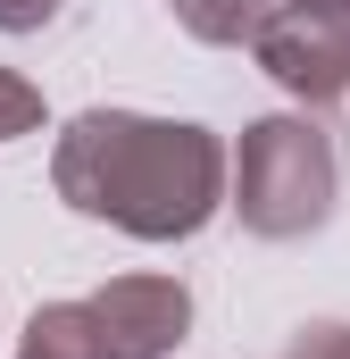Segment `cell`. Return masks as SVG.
Instances as JSON below:
<instances>
[{"instance_id":"1","label":"cell","mask_w":350,"mask_h":359,"mask_svg":"<svg viewBox=\"0 0 350 359\" xmlns=\"http://www.w3.org/2000/svg\"><path fill=\"white\" fill-rule=\"evenodd\" d=\"M225 176H234V159L209 126L134 117V109H84L50 151L59 201L117 234H142V243L200 234L225 201Z\"/></svg>"},{"instance_id":"2","label":"cell","mask_w":350,"mask_h":359,"mask_svg":"<svg viewBox=\"0 0 350 359\" xmlns=\"http://www.w3.org/2000/svg\"><path fill=\"white\" fill-rule=\"evenodd\" d=\"M334 184H342L334 134L317 117H259L242 134V151H234V209H242V226L267 234V243H292V234L326 226Z\"/></svg>"},{"instance_id":"3","label":"cell","mask_w":350,"mask_h":359,"mask_svg":"<svg viewBox=\"0 0 350 359\" xmlns=\"http://www.w3.org/2000/svg\"><path fill=\"white\" fill-rule=\"evenodd\" d=\"M251 50L284 92L334 100L350 92V0H275Z\"/></svg>"},{"instance_id":"4","label":"cell","mask_w":350,"mask_h":359,"mask_svg":"<svg viewBox=\"0 0 350 359\" xmlns=\"http://www.w3.org/2000/svg\"><path fill=\"white\" fill-rule=\"evenodd\" d=\"M92 318H100L108 359H167L192 326V292L175 276H117L92 292Z\"/></svg>"},{"instance_id":"5","label":"cell","mask_w":350,"mask_h":359,"mask_svg":"<svg viewBox=\"0 0 350 359\" xmlns=\"http://www.w3.org/2000/svg\"><path fill=\"white\" fill-rule=\"evenodd\" d=\"M17 359H108L92 301H50V309H34V326H25Z\"/></svg>"},{"instance_id":"6","label":"cell","mask_w":350,"mask_h":359,"mask_svg":"<svg viewBox=\"0 0 350 359\" xmlns=\"http://www.w3.org/2000/svg\"><path fill=\"white\" fill-rule=\"evenodd\" d=\"M167 8L183 17V34H200V42H259L275 0H167Z\"/></svg>"},{"instance_id":"7","label":"cell","mask_w":350,"mask_h":359,"mask_svg":"<svg viewBox=\"0 0 350 359\" xmlns=\"http://www.w3.org/2000/svg\"><path fill=\"white\" fill-rule=\"evenodd\" d=\"M34 126H42V92L0 67V142H8V134H34Z\"/></svg>"},{"instance_id":"8","label":"cell","mask_w":350,"mask_h":359,"mask_svg":"<svg viewBox=\"0 0 350 359\" xmlns=\"http://www.w3.org/2000/svg\"><path fill=\"white\" fill-rule=\"evenodd\" d=\"M292 359H350V326H300Z\"/></svg>"},{"instance_id":"9","label":"cell","mask_w":350,"mask_h":359,"mask_svg":"<svg viewBox=\"0 0 350 359\" xmlns=\"http://www.w3.org/2000/svg\"><path fill=\"white\" fill-rule=\"evenodd\" d=\"M59 17V0H0V34H42Z\"/></svg>"}]
</instances>
